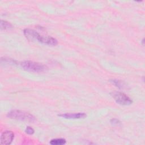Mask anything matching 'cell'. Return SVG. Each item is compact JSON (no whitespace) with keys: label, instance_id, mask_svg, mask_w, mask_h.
Returning a JSON list of instances; mask_svg holds the SVG:
<instances>
[{"label":"cell","instance_id":"6da1fadb","mask_svg":"<svg viewBox=\"0 0 145 145\" xmlns=\"http://www.w3.org/2000/svg\"><path fill=\"white\" fill-rule=\"evenodd\" d=\"M7 116L10 118L20 121L33 122L36 120L35 117L33 115L29 113L19 110H11L7 113Z\"/></svg>","mask_w":145,"mask_h":145},{"label":"cell","instance_id":"7a4b0ae2","mask_svg":"<svg viewBox=\"0 0 145 145\" xmlns=\"http://www.w3.org/2000/svg\"><path fill=\"white\" fill-rule=\"evenodd\" d=\"M20 66L24 70L33 72H41L47 69V67L45 65L30 61H25L21 62Z\"/></svg>","mask_w":145,"mask_h":145},{"label":"cell","instance_id":"3957f363","mask_svg":"<svg viewBox=\"0 0 145 145\" xmlns=\"http://www.w3.org/2000/svg\"><path fill=\"white\" fill-rule=\"evenodd\" d=\"M111 95L116 103L120 105H129L133 103L132 100L124 93L121 92H113L111 93Z\"/></svg>","mask_w":145,"mask_h":145},{"label":"cell","instance_id":"277c9868","mask_svg":"<svg viewBox=\"0 0 145 145\" xmlns=\"http://www.w3.org/2000/svg\"><path fill=\"white\" fill-rule=\"evenodd\" d=\"M14 134L12 131L6 130L4 131L1 137V144L8 145L10 144L14 139Z\"/></svg>","mask_w":145,"mask_h":145},{"label":"cell","instance_id":"5b68a950","mask_svg":"<svg viewBox=\"0 0 145 145\" xmlns=\"http://www.w3.org/2000/svg\"><path fill=\"white\" fill-rule=\"evenodd\" d=\"M23 33L26 38L31 41H39V39L40 37V35L36 31L29 28L24 29Z\"/></svg>","mask_w":145,"mask_h":145},{"label":"cell","instance_id":"8992f818","mask_svg":"<svg viewBox=\"0 0 145 145\" xmlns=\"http://www.w3.org/2000/svg\"><path fill=\"white\" fill-rule=\"evenodd\" d=\"M58 116L66 119H81L86 118L87 115L84 113H75L62 114L58 115Z\"/></svg>","mask_w":145,"mask_h":145},{"label":"cell","instance_id":"52a82bcc","mask_svg":"<svg viewBox=\"0 0 145 145\" xmlns=\"http://www.w3.org/2000/svg\"><path fill=\"white\" fill-rule=\"evenodd\" d=\"M39 42L51 46H55L58 44V41L56 39L50 36H43L41 35L39 39Z\"/></svg>","mask_w":145,"mask_h":145},{"label":"cell","instance_id":"ba28073f","mask_svg":"<svg viewBox=\"0 0 145 145\" xmlns=\"http://www.w3.org/2000/svg\"><path fill=\"white\" fill-rule=\"evenodd\" d=\"M110 83H112L113 85L118 87L119 88L123 89L126 87V84L123 81H121L117 79H111L109 80Z\"/></svg>","mask_w":145,"mask_h":145},{"label":"cell","instance_id":"9c48e42d","mask_svg":"<svg viewBox=\"0 0 145 145\" xmlns=\"http://www.w3.org/2000/svg\"><path fill=\"white\" fill-rule=\"evenodd\" d=\"M66 143V140L63 138H57L52 139L50 144L52 145H63Z\"/></svg>","mask_w":145,"mask_h":145},{"label":"cell","instance_id":"30bf717a","mask_svg":"<svg viewBox=\"0 0 145 145\" xmlns=\"http://www.w3.org/2000/svg\"><path fill=\"white\" fill-rule=\"evenodd\" d=\"M0 27H1V29L2 30V29L6 30V29L12 28V25L10 23H8V22L1 20V23H0Z\"/></svg>","mask_w":145,"mask_h":145},{"label":"cell","instance_id":"8fae6325","mask_svg":"<svg viewBox=\"0 0 145 145\" xmlns=\"http://www.w3.org/2000/svg\"><path fill=\"white\" fill-rule=\"evenodd\" d=\"M25 131L28 134H33L35 133V130L30 126H27L25 130Z\"/></svg>","mask_w":145,"mask_h":145},{"label":"cell","instance_id":"7c38bea8","mask_svg":"<svg viewBox=\"0 0 145 145\" xmlns=\"http://www.w3.org/2000/svg\"><path fill=\"white\" fill-rule=\"evenodd\" d=\"M110 123L112 126H115V125H117L120 124V121L119 120H118L117 119H112L110 120Z\"/></svg>","mask_w":145,"mask_h":145}]
</instances>
